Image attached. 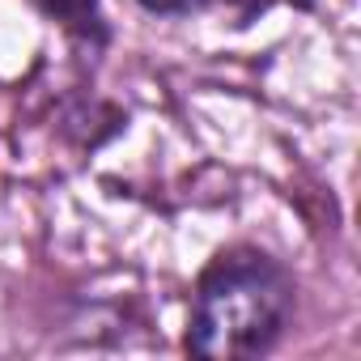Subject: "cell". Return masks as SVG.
<instances>
[{
  "label": "cell",
  "instance_id": "6da1fadb",
  "mask_svg": "<svg viewBox=\"0 0 361 361\" xmlns=\"http://www.w3.org/2000/svg\"><path fill=\"white\" fill-rule=\"evenodd\" d=\"M293 310L289 272L251 247L226 251L196 285L188 348L213 361H243L268 353Z\"/></svg>",
  "mask_w": 361,
  "mask_h": 361
},
{
  "label": "cell",
  "instance_id": "7a4b0ae2",
  "mask_svg": "<svg viewBox=\"0 0 361 361\" xmlns=\"http://www.w3.org/2000/svg\"><path fill=\"white\" fill-rule=\"evenodd\" d=\"M35 5L47 18H56V22L73 26V30H90L98 22V0H35Z\"/></svg>",
  "mask_w": 361,
  "mask_h": 361
},
{
  "label": "cell",
  "instance_id": "3957f363",
  "mask_svg": "<svg viewBox=\"0 0 361 361\" xmlns=\"http://www.w3.org/2000/svg\"><path fill=\"white\" fill-rule=\"evenodd\" d=\"M145 9H153V13H188L192 5H200V0H140Z\"/></svg>",
  "mask_w": 361,
  "mask_h": 361
}]
</instances>
